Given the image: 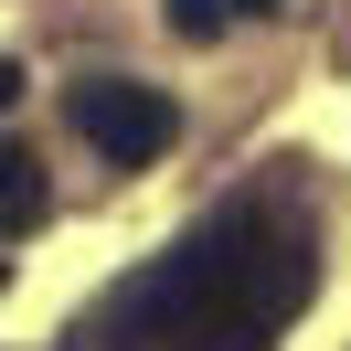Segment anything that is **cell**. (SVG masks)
Wrapping results in <instances>:
<instances>
[{
  "instance_id": "1",
  "label": "cell",
  "mask_w": 351,
  "mask_h": 351,
  "mask_svg": "<svg viewBox=\"0 0 351 351\" xmlns=\"http://www.w3.org/2000/svg\"><path fill=\"white\" fill-rule=\"evenodd\" d=\"M308 234L277 202H223L213 223L171 245L149 277L117 287V341L128 351H266L308 308Z\"/></svg>"
},
{
  "instance_id": "2",
  "label": "cell",
  "mask_w": 351,
  "mask_h": 351,
  "mask_svg": "<svg viewBox=\"0 0 351 351\" xmlns=\"http://www.w3.org/2000/svg\"><path fill=\"white\" fill-rule=\"evenodd\" d=\"M75 138H86L96 160H117V171H138V160L171 149V96L160 86H128V75H86V86L64 96Z\"/></svg>"
},
{
  "instance_id": "3",
  "label": "cell",
  "mask_w": 351,
  "mask_h": 351,
  "mask_svg": "<svg viewBox=\"0 0 351 351\" xmlns=\"http://www.w3.org/2000/svg\"><path fill=\"white\" fill-rule=\"evenodd\" d=\"M32 223H43V160L0 149V234H32Z\"/></svg>"
},
{
  "instance_id": "4",
  "label": "cell",
  "mask_w": 351,
  "mask_h": 351,
  "mask_svg": "<svg viewBox=\"0 0 351 351\" xmlns=\"http://www.w3.org/2000/svg\"><path fill=\"white\" fill-rule=\"evenodd\" d=\"M160 11H171V32H181V43H213V32L234 22V0H160Z\"/></svg>"
},
{
  "instance_id": "5",
  "label": "cell",
  "mask_w": 351,
  "mask_h": 351,
  "mask_svg": "<svg viewBox=\"0 0 351 351\" xmlns=\"http://www.w3.org/2000/svg\"><path fill=\"white\" fill-rule=\"evenodd\" d=\"M11 96H22V64H11V53H0V107H11Z\"/></svg>"
},
{
  "instance_id": "6",
  "label": "cell",
  "mask_w": 351,
  "mask_h": 351,
  "mask_svg": "<svg viewBox=\"0 0 351 351\" xmlns=\"http://www.w3.org/2000/svg\"><path fill=\"white\" fill-rule=\"evenodd\" d=\"M234 11H277V0H234Z\"/></svg>"
},
{
  "instance_id": "7",
  "label": "cell",
  "mask_w": 351,
  "mask_h": 351,
  "mask_svg": "<svg viewBox=\"0 0 351 351\" xmlns=\"http://www.w3.org/2000/svg\"><path fill=\"white\" fill-rule=\"evenodd\" d=\"M0 287H11V266H0Z\"/></svg>"
}]
</instances>
